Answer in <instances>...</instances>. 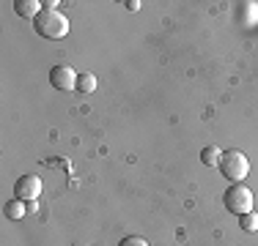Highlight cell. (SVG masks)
<instances>
[{"instance_id":"obj_1","label":"cell","mask_w":258,"mask_h":246,"mask_svg":"<svg viewBox=\"0 0 258 246\" xmlns=\"http://www.w3.org/2000/svg\"><path fill=\"white\" fill-rule=\"evenodd\" d=\"M33 30L39 36H44V39H50V41H58V39H63V36H69V20H66L60 11L44 9L33 20Z\"/></svg>"},{"instance_id":"obj_2","label":"cell","mask_w":258,"mask_h":246,"mask_svg":"<svg viewBox=\"0 0 258 246\" xmlns=\"http://www.w3.org/2000/svg\"><path fill=\"white\" fill-rule=\"evenodd\" d=\"M217 167H220V172H223L225 181H231V183H244V178L250 175V162H247V156H244L242 151H236V148L223 151Z\"/></svg>"},{"instance_id":"obj_3","label":"cell","mask_w":258,"mask_h":246,"mask_svg":"<svg viewBox=\"0 0 258 246\" xmlns=\"http://www.w3.org/2000/svg\"><path fill=\"white\" fill-rule=\"evenodd\" d=\"M225 211L233 213V216H242V213L253 211V192H250L247 183H231L223 194Z\"/></svg>"},{"instance_id":"obj_4","label":"cell","mask_w":258,"mask_h":246,"mask_svg":"<svg viewBox=\"0 0 258 246\" xmlns=\"http://www.w3.org/2000/svg\"><path fill=\"white\" fill-rule=\"evenodd\" d=\"M77 77H80V74L72 69V66L58 63V66H52V71H50V85L55 90L69 93V90H77Z\"/></svg>"},{"instance_id":"obj_5","label":"cell","mask_w":258,"mask_h":246,"mask_svg":"<svg viewBox=\"0 0 258 246\" xmlns=\"http://www.w3.org/2000/svg\"><path fill=\"white\" fill-rule=\"evenodd\" d=\"M41 194V178L39 175H22L17 178L14 183V197L22 202H30V200H39Z\"/></svg>"},{"instance_id":"obj_6","label":"cell","mask_w":258,"mask_h":246,"mask_svg":"<svg viewBox=\"0 0 258 246\" xmlns=\"http://www.w3.org/2000/svg\"><path fill=\"white\" fill-rule=\"evenodd\" d=\"M14 11H17L20 17L36 20V17L44 11V3H39V0H14Z\"/></svg>"},{"instance_id":"obj_7","label":"cell","mask_w":258,"mask_h":246,"mask_svg":"<svg viewBox=\"0 0 258 246\" xmlns=\"http://www.w3.org/2000/svg\"><path fill=\"white\" fill-rule=\"evenodd\" d=\"M3 211H6V219L20 221V219L28 213V208L22 205V200H17V197H14V200H9V202H6V208H3Z\"/></svg>"},{"instance_id":"obj_8","label":"cell","mask_w":258,"mask_h":246,"mask_svg":"<svg viewBox=\"0 0 258 246\" xmlns=\"http://www.w3.org/2000/svg\"><path fill=\"white\" fill-rule=\"evenodd\" d=\"M220 156H223V151H220L217 145H209V148H204V151H201V162H204L206 167H217V164H220Z\"/></svg>"},{"instance_id":"obj_9","label":"cell","mask_w":258,"mask_h":246,"mask_svg":"<svg viewBox=\"0 0 258 246\" xmlns=\"http://www.w3.org/2000/svg\"><path fill=\"white\" fill-rule=\"evenodd\" d=\"M77 90H80V93H94V90H96V77H94V74H91V71L80 74V77H77Z\"/></svg>"},{"instance_id":"obj_10","label":"cell","mask_w":258,"mask_h":246,"mask_svg":"<svg viewBox=\"0 0 258 246\" xmlns=\"http://www.w3.org/2000/svg\"><path fill=\"white\" fill-rule=\"evenodd\" d=\"M239 227H242L244 232H255L258 230V213H242V216H239Z\"/></svg>"},{"instance_id":"obj_11","label":"cell","mask_w":258,"mask_h":246,"mask_svg":"<svg viewBox=\"0 0 258 246\" xmlns=\"http://www.w3.org/2000/svg\"><path fill=\"white\" fill-rule=\"evenodd\" d=\"M118 246H149V241H146V238H140V235H126Z\"/></svg>"},{"instance_id":"obj_12","label":"cell","mask_w":258,"mask_h":246,"mask_svg":"<svg viewBox=\"0 0 258 246\" xmlns=\"http://www.w3.org/2000/svg\"><path fill=\"white\" fill-rule=\"evenodd\" d=\"M126 9H129V11H138V9H140V0H129Z\"/></svg>"}]
</instances>
